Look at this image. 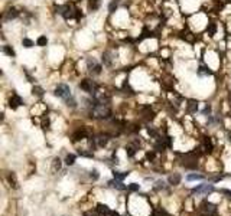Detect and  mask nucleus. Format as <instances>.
Segmentation results:
<instances>
[{
    "instance_id": "nucleus-1",
    "label": "nucleus",
    "mask_w": 231,
    "mask_h": 216,
    "mask_svg": "<svg viewBox=\"0 0 231 216\" xmlns=\"http://www.w3.org/2000/svg\"><path fill=\"white\" fill-rule=\"evenodd\" d=\"M90 117L95 118V120H107L111 117V107L110 104H101V102H95L92 98V104L90 105Z\"/></svg>"
},
{
    "instance_id": "nucleus-2",
    "label": "nucleus",
    "mask_w": 231,
    "mask_h": 216,
    "mask_svg": "<svg viewBox=\"0 0 231 216\" xmlns=\"http://www.w3.org/2000/svg\"><path fill=\"white\" fill-rule=\"evenodd\" d=\"M58 13L64 17V19H72L74 16L77 17V19H79L81 17V13H79V10L77 9V7L74 6L72 3H65L64 6H59L58 7Z\"/></svg>"
},
{
    "instance_id": "nucleus-3",
    "label": "nucleus",
    "mask_w": 231,
    "mask_h": 216,
    "mask_svg": "<svg viewBox=\"0 0 231 216\" xmlns=\"http://www.w3.org/2000/svg\"><path fill=\"white\" fill-rule=\"evenodd\" d=\"M79 88L82 89L84 92H88V94H91V95H94L95 92H97V89H98V85L92 81V79H82L81 82H79Z\"/></svg>"
},
{
    "instance_id": "nucleus-4",
    "label": "nucleus",
    "mask_w": 231,
    "mask_h": 216,
    "mask_svg": "<svg viewBox=\"0 0 231 216\" xmlns=\"http://www.w3.org/2000/svg\"><path fill=\"white\" fill-rule=\"evenodd\" d=\"M53 94L62 99H68L71 97V89H69V86L66 85V84H59V85L55 88V92Z\"/></svg>"
},
{
    "instance_id": "nucleus-5",
    "label": "nucleus",
    "mask_w": 231,
    "mask_h": 216,
    "mask_svg": "<svg viewBox=\"0 0 231 216\" xmlns=\"http://www.w3.org/2000/svg\"><path fill=\"white\" fill-rule=\"evenodd\" d=\"M108 140H110V136H108L107 133H100V134H97V136L91 140V144L94 143L95 147H106L107 143H108Z\"/></svg>"
},
{
    "instance_id": "nucleus-6",
    "label": "nucleus",
    "mask_w": 231,
    "mask_h": 216,
    "mask_svg": "<svg viewBox=\"0 0 231 216\" xmlns=\"http://www.w3.org/2000/svg\"><path fill=\"white\" fill-rule=\"evenodd\" d=\"M199 210H201V212H204L205 215L212 216L214 213H217V206H215L214 203L208 202V200H204V202L199 205Z\"/></svg>"
},
{
    "instance_id": "nucleus-7",
    "label": "nucleus",
    "mask_w": 231,
    "mask_h": 216,
    "mask_svg": "<svg viewBox=\"0 0 231 216\" xmlns=\"http://www.w3.org/2000/svg\"><path fill=\"white\" fill-rule=\"evenodd\" d=\"M87 68H88V71L91 75H100L101 74V65H100L98 62L95 61V59H88L87 61Z\"/></svg>"
},
{
    "instance_id": "nucleus-8",
    "label": "nucleus",
    "mask_w": 231,
    "mask_h": 216,
    "mask_svg": "<svg viewBox=\"0 0 231 216\" xmlns=\"http://www.w3.org/2000/svg\"><path fill=\"white\" fill-rule=\"evenodd\" d=\"M194 193H204V195H207V193H211V192H214V186L212 184H199L198 187H195V189L192 190Z\"/></svg>"
},
{
    "instance_id": "nucleus-9",
    "label": "nucleus",
    "mask_w": 231,
    "mask_h": 216,
    "mask_svg": "<svg viewBox=\"0 0 231 216\" xmlns=\"http://www.w3.org/2000/svg\"><path fill=\"white\" fill-rule=\"evenodd\" d=\"M22 104H23L22 98H20L19 95H16V94H13V95L10 97V99H9V107H10L12 110H16V108H19Z\"/></svg>"
},
{
    "instance_id": "nucleus-10",
    "label": "nucleus",
    "mask_w": 231,
    "mask_h": 216,
    "mask_svg": "<svg viewBox=\"0 0 231 216\" xmlns=\"http://www.w3.org/2000/svg\"><path fill=\"white\" fill-rule=\"evenodd\" d=\"M19 16V12L14 9V7H10V9H7L6 12H5V20H12V19H16Z\"/></svg>"
},
{
    "instance_id": "nucleus-11",
    "label": "nucleus",
    "mask_w": 231,
    "mask_h": 216,
    "mask_svg": "<svg viewBox=\"0 0 231 216\" xmlns=\"http://www.w3.org/2000/svg\"><path fill=\"white\" fill-rule=\"evenodd\" d=\"M101 59H103V64L106 66H111L113 65V53L110 52V51H106V52H103V56H101Z\"/></svg>"
},
{
    "instance_id": "nucleus-12",
    "label": "nucleus",
    "mask_w": 231,
    "mask_h": 216,
    "mask_svg": "<svg viewBox=\"0 0 231 216\" xmlns=\"http://www.w3.org/2000/svg\"><path fill=\"white\" fill-rule=\"evenodd\" d=\"M202 149H204L205 153H211L212 149H214V144H212V140L210 137H205L202 140Z\"/></svg>"
},
{
    "instance_id": "nucleus-13",
    "label": "nucleus",
    "mask_w": 231,
    "mask_h": 216,
    "mask_svg": "<svg viewBox=\"0 0 231 216\" xmlns=\"http://www.w3.org/2000/svg\"><path fill=\"white\" fill-rule=\"evenodd\" d=\"M97 213H98V215H110L111 212H110V209H108L107 205L98 203V205H97Z\"/></svg>"
},
{
    "instance_id": "nucleus-14",
    "label": "nucleus",
    "mask_w": 231,
    "mask_h": 216,
    "mask_svg": "<svg viewBox=\"0 0 231 216\" xmlns=\"http://www.w3.org/2000/svg\"><path fill=\"white\" fill-rule=\"evenodd\" d=\"M87 136H88L87 130H85V128H81V130H78L75 134H74L72 138H74V141H77V140H82V138H85Z\"/></svg>"
},
{
    "instance_id": "nucleus-15",
    "label": "nucleus",
    "mask_w": 231,
    "mask_h": 216,
    "mask_svg": "<svg viewBox=\"0 0 231 216\" xmlns=\"http://www.w3.org/2000/svg\"><path fill=\"white\" fill-rule=\"evenodd\" d=\"M168 182H169L171 184H173V186H175V184H179L181 183V174H179V173H173V174H171V176L168 177Z\"/></svg>"
},
{
    "instance_id": "nucleus-16",
    "label": "nucleus",
    "mask_w": 231,
    "mask_h": 216,
    "mask_svg": "<svg viewBox=\"0 0 231 216\" xmlns=\"http://www.w3.org/2000/svg\"><path fill=\"white\" fill-rule=\"evenodd\" d=\"M101 6V0H88V9L90 10H98Z\"/></svg>"
},
{
    "instance_id": "nucleus-17",
    "label": "nucleus",
    "mask_w": 231,
    "mask_h": 216,
    "mask_svg": "<svg viewBox=\"0 0 231 216\" xmlns=\"http://www.w3.org/2000/svg\"><path fill=\"white\" fill-rule=\"evenodd\" d=\"M197 110H198V102L195 99H189L188 101V112L194 114V112H197Z\"/></svg>"
},
{
    "instance_id": "nucleus-18",
    "label": "nucleus",
    "mask_w": 231,
    "mask_h": 216,
    "mask_svg": "<svg viewBox=\"0 0 231 216\" xmlns=\"http://www.w3.org/2000/svg\"><path fill=\"white\" fill-rule=\"evenodd\" d=\"M108 184H111L113 187H116V189H119V190H126L127 189V186H124V184L121 183V180H117V179H114V180H111V182H108Z\"/></svg>"
},
{
    "instance_id": "nucleus-19",
    "label": "nucleus",
    "mask_w": 231,
    "mask_h": 216,
    "mask_svg": "<svg viewBox=\"0 0 231 216\" xmlns=\"http://www.w3.org/2000/svg\"><path fill=\"white\" fill-rule=\"evenodd\" d=\"M198 75H201V77H208V75H212V72L210 71V68L205 65H201L198 68Z\"/></svg>"
},
{
    "instance_id": "nucleus-20",
    "label": "nucleus",
    "mask_w": 231,
    "mask_h": 216,
    "mask_svg": "<svg viewBox=\"0 0 231 216\" xmlns=\"http://www.w3.org/2000/svg\"><path fill=\"white\" fill-rule=\"evenodd\" d=\"M3 52L6 53L7 56H10V58H14V56H16V52H14V49L12 48V46H9V45H5V46H3Z\"/></svg>"
},
{
    "instance_id": "nucleus-21",
    "label": "nucleus",
    "mask_w": 231,
    "mask_h": 216,
    "mask_svg": "<svg viewBox=\"0 0 231 216\" xmlns=\"http://www.w3.org/2000/svg\"><path fill=\"white\" fill-rule=\"evenodd\" d=\"M113 176H114V179H117V180H121V182H123V180H124L126 177L129 176V173H124V171H113Z\"/></svg>"
},
{
    "instance_id": "nucleus-22",
    "label": "nucleus",
    "mask_w": 231,
    "mask_h": 216,
    "mask_svg": "<svg viewBox=\"0 0 231 216\" xmlns=\"http://www.w3.org/2000/svg\"><path fill=\"white\" fill-rule=\"evenodd\" d=\"M143 110L146 111L145 114H143V118H145V120H153V117H155V112H153L149 107H145Z\"/></svg>"
},
{
    "instance_id": "nucleus-23",
    "label": "nucleus",
    "mask_w": 231,
    "mask_h": 216,
    "mask_svg": "<svg viewBox=\"0 0 231 216\" xmlns=\"http://www.w3.org/2000/svg\"><path fill=\"white\" fill-rule=\"evenodd\" d=\"M207 32H208L210 36H214L215 32H217V25H215V23H210V25L207 26Z\"/></svg>"
},
{
    "instance_id": "nucleus-24",
    "label": "nucleus",
    "mask_w": 231,
    "mask_h": 216,
    "mask_svg": "<svg viewBox=\"0 0 231 216\" xmlns=\"http://www.w3.org/2000/svg\"><path fill=\"white\" fill-rule=\"evenodd\" d=\"M7 180H9V183H10V186H13V187H18V182H16V176H14L13 173H9V174H7Z\"/></svg>"
},
{
    "instance_id": "nucleus-25",
    "label": "nucleus",
    "mask_w": 231,
    "mask_h": 216,
    "mask_svg": "<svg viewBox=\"0 0 231 216\" xmlns=\"http://www.w3.org/2000/svg\"><path fill=\"white\" fill-rule=\"evenodd\" d=\"M75 154H68L66 156V158H65V164L66 166H72L74 163H75Z\"/></svg>"
},
{
    "instance_id": "nucleus-26",
    "label": "nucleus",
    "mask_w": 231,
    "mask_h": 216,
    "mask_svg": "<svg viewBox=\"0 0 231 216\" xmlns=\"http://www.w3.org/2000/svg\"><path fill=\"white\" fill-rule=\"evenodd\" d=\"M117 7H119V0H113L111 3H110V6H108V10H110V13H114Z\"/></svg>"
},
{
    "instance_id": "nucleus-27",
    "label": "nucleus",
    "mask_w": 231,
    "mask_h": 216,
    "mask_svg": "<svg viewBox=\"0 0 231 216\" xmlns=\"http://www.w3.org/2000/svg\"><path fill=\"white\" fill-rule=\"evenodd\" d=\"M32 94L33 95H38V97H42L43 95V89L40 88V86H33V89H32Z\"/></svg>"
},
{
    "instance_id": "nucleus-28",
    "label": "nucleus",
    "mask_w": 231,
    "mask_h": 216,
    "mask_svg": "<svg viewBox=\"0 0 231 216\" xmlns=\"http://www.w3.org/2000/svg\"><path fill=\"white\" fill-rule=\"evenodd\" d=\"M126 153H127L129 157H134V154H136V149L132 147V146H127V147H126Z\"/></svg>"
},
{
    "instance_id": "nucleus-29",
    "label": "nucleus",
    "mask_w": 231,
    "mask_h": 216,
    "mask_svg": "<svg viewBox=\"0 0 231 216\" xmlns=\"http://www.w3.org/2000/svg\"><path fill=\"white\" fill-rule=\"evenodd\" d=\"M204 179V176H201V174H188L186 176V180H189V182H192V180H202Z\"/></svg>"
},
{
    "instance_id": "nucleus-30",
    "label": "nucleus",
    "mask_w": 231,
    "mask_h": 216,
    "mask_svg": "<svg viewBox=\"0 0 231 216\" xmlns=\"http://www.w3.org/2000/svg\"><path fill=\"white\" fill-rule=\"evenodd\" d=\"M48 43V39H46V36H39L38 40H36V45L38 46H46Z\"/></svg>"
},
{
    "instance_id": "nucleus-31",
    "label": "nucleus",
    "mask_w": 231,
    "mask_h": 216,
    "mask_svg": "<svg viewBox=\"0 0 231 216\" xmlns=\"http://www.w3.org/2000/svg\"><path fill=\"white\" fill-rule=\"evenodd\" d=\"M22 43H23V46H25V48H32V46H33V42L30 39H27V38H25V39L22 40Z\"/></svg>"
},
{
    "instance_id": "nucleus-32",
    "label": "nucleus",
    "mask_w": 231,
    "mask_h": 216,
    "mask_svg": "<svg viewBox=\"0 0 231 216\" xmlns=\"http://www.w3.org/2000/svg\"><path fill=\"white\" fill-rule=\"evenodd\" d=\"M61 169V160L59 158H55L53 160V170L56 171V170H59Z\"/></svg>"
},
{
    "instance_id": "nucleus-33",
    "label": "nucleus",
    "mask_w": 231,
    "mask_h": 216,
    "mask_svg": "<svg viewBox=\"0 0 231 216\" xmlns=\"http://www.w3.org/2000/svg\"><path fill=\"white\" fill-rule=\"evenodd\" d=\"M65 102H66L68 107H75V105H77V102H75V99H74L72 97H69L68 99H65Z\"/></svg>"
},
{
    "instance_id": "nucleus-34",
    "label": "nucleus",
    "mask_w": 231,
    "mask_h": 216,
    "mask_svg": "<svg viewBox=\"0 0 231 216\" xmlns=\"http://www.w3.org/2000/svg\"><path fill=\"white\" fill-rule=\"evenodd\" d=\"M90 176H91V179H92V180H97V179H98V171H97V170H95V169H92V170H91V173H90Z\"/></svg>"
},
{
    "instance_id": "nucleus-35",
    "label": "nucleus",
    "mask_w": 231,
    "mask_h": 216,
    "mask_svg": "<svg viewBox=\"0 0 231 216\" xmlns=\"http://www.w3.org/2000/svg\"><path fill=\"white\" fill-rule=\"evenodd\" d=\"M127 189H129V190H133V192H136V190H139V184L132 183V184H129V186H127Z\"/></svg>"
},
{
    "instance_id": "nucleus-36",
    "label": "nucleus",
    "mask_w": 231,
    "mask_h": 216,
    "mask_svg": "<svg viewBox=\"0 0 231 216\" xmlns=\"http://www.w3.org/2000/svg\"><path fill=\"white\" fill-rule=\"evenodd\" d=\"M165 187V183L163 182H156V186H155V190H160Z\"/></svg>"
},
{
    "instance_id": "nucleus-37",
    "label": "nucleus",
    "mask_w": 231,
    "mask_h": 216,
    "mask_svg": "<svg viewBox=\"0 0 231 216\" xmlns=\"http://www.w3.org/2000/svg\"><path fill=\"white\" fill-rule=\"evenodd\" d=\"M79 156H84V157H92V153H87V151L84 150H79Z\"/></svg>"
},
{
    "instance_id": "nucleus-38",
    "label": "nucleus",
    "mask_w": 231,
    "mask_h": 216,
    "mask_svg": "<svg viewBox=\"0 0 231 216\" xmlns=\"http://www.w3.org/2000/svg\"><path fill=\"white\" fill-rule=\"evenodd\" d=\"M220 192H221V193H225V195H228V196L231 197V190H227V189H221V190H220Z\"/></svg>"
},
{
    "instance_id": "nucleus-39",
    "label": "nucleus",
    "mask_w": 231,
    "mask_h": 216,
    "mask_svg": "<svg viewBox=\"0 0 231 216\" xmlns=\"http://www.w3.org/2000/svg\"><path fill=\"white\" fill-rule=\"evenodd\" d=\"M210 112H211V107H210V105H207V107H205V110H204V114L207 115V114H210Z\"/></svg>"
},
{
    "instance_id": "nucleus-40",
    "label": "nucleus",
    "mask_w": 231,
    "mask_h": 216,
    "mask_svg": "<svg viewBox=\"0 0 231 216\" xmlns=\"http://www.w3.org/2000/svg\"><path fill=\"white\" fill-rule=\"evenodd\" d=\"M147 158L149 160H153L155 158V153H147Z\"/></svg>"
},
{
    "instance_id": "nucleus-41",
    "label": "nucleus",
    "mask_w": 231,
    "mask_h": 216,
    "mask_svg": "<svg viewBox=\"0 0 231 216\" xmlns=\"http://www.w3.org/2000/svg\"><path fill=\"white\" fill-rule=\"evenodd\" d=\"M228 140H230V143H231V133H228Z\"/></svg>"
}]
</instances>
